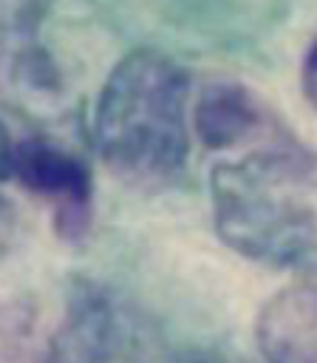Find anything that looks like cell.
<instances>
[{"mask_svg": "<svg viewBox=\"0 0 317 363\" xmlns=\"http://www.w3.org/2000/svg\"><path fill=\"white\" fill-rule=\"evenodd\" d=\"M187 94V74L173 57L153 48L122 57L93 111V142L105 167L133 187L170 184L190 150Z\"/></svg>", "mask_w": 317, "mask_h": 363, "instance_id": "2", "label": "cell"}, {"mask_svg": "<svg viewBox=\"0 0 317 363\" xmlns=\"http://www.w3.org/2000/svg\"><path fill=\"white\" fill-rule=\"evenodd\" d=\"M300 85H303V96L306 102L317 111V37L309 45L306 57H303V71H300Z\"/></svg>", "mask_w": 317, "mask_h": 363, "instance_id": "8", "label": "cell"}, {"mask_svg": "<svg viewBox=\"0 0 317 363\" xmlns=\"http://www.w3.org/2000/svg\"><path fill=\"white\" fill-rule=\"evenodd\" d=\"M153 337L142 315L110 286L76 281L45 363H147Z\"/></svg>", "mask_w": 317, "mask_h": 363, "instance_id": "3", "label": "cell"}, {"mask_svg": "<svg viewBox=\"0 0 317 363\" xmlns=\"http://www.w3.org/2000/svg\"><path fill=\"white\" fill-rule=\"evenodd\" d=\"M11 176H17L28 193L48 204L59 238H85L93 221V182L88 164L74 150L48 136L23 139L14 145Z\"/></svg>", "mask_w": 317, "mask_h": 363, "instance_id": "4", "label": "cell"}, {"mask_svg": "<svg viewBox=\"0 0 317 363\" xmlns=\"http://www.w3.org/2000/svg\"><path fill=\"white\" fill-rule=\"evenodd\" d=\"M258 346L266 363H317V286H289L258 315Z\"/></svg>", "mask_w": 317, "mask_h": 363, "instance_id": "7", "label": "cell"}, {"mask_svg": "<svg viewBox=\"0 0 317 363\" xmlns=\"http://www.w3.org/2000/svg\"><path fill=\"white\" fill-rule=\"evenodd\" d=\"M14 238H17V210L6 196H0V258L8 255Z\"/></svg>", "mask_w": 317, "mask_h": 363, "instance_id": "9", "label": "cell"}, {"mask_svg": "<svg viewBox=\"0 0 317 363\" xmlns=\"http://www.w3.org/2000/svg\"><path fill=\"white\" fill-rule=\"evenodd\" d=\"M198 363H204V360H198Z\"/></svg>", "mask_w": 317, "mask_h": 363, "instance_id": "11", "label": "cell"}, {"mask_svg": "<svg viewBox=\"0 0 317 363\" xmlns=\"http://www.w3.org/2000/svg\"><path fill=\"white\" fill-rule=\"evenodd\" d=\"M40 3L0 0V94L20 111H51L59 102L62 79L37 40Z\"/></svg>", "mask_w": 317, "mask_h": 363, "instance_id": "5", "label": "cell"}, {"mask_svg": "<svg viewBox=\"0 0 317 363\" xmlns=\"http://www.w3.org/2000/svg\"><path fill=\"white\" fill-rule=\"evenodd\" d=\"M209 201L215 233L238 255L275 269L317 258V153L297 133L218 162Z\"/></svg>", "mask_w": 317, "mask_h": 363, "instance_id": "1", "label": "cell"}, {"mask_svg": "<svg viewBox=\"0 0 317 363\" xmlns=\"http://www.w3.org/2000/svg\"><path fill=\"white\" fill-rule=\"evenodd\" d=\"M14 167V142L11 133L6 130V125L0 122V179H8Z\"/></svg>", "mask_w": 317, "mask_h": 363, "instance_id": "10", "label": "cell"}, {"mask_svg": "<svg viewBox=\"0 0 317 363\" xmlns=\"http://www.w3.org/2000/svg\"><path fill=\"white\" fill-rule=\"evenodd\" d=\"M195 130L207 150L241 153L260 145L283 142L294 130L241 82H212L195 105Z\"/></svg>", "mask_w": 317, "mask_h": 363, "instance_id": "6", "label": "cell"}]
</instances>
